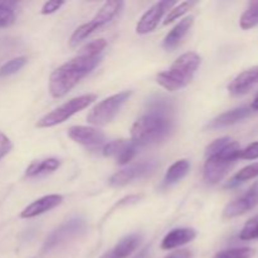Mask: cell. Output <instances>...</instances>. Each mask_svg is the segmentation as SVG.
I'll return each mask as SVG.
<instances>
[{
	"label": "cell",
	"instance_id": "6da1fadb",
	"mask_svg": "<svg viewBox=\"0 0 258 258\" xmlns=\"http://www.w3.org/2000/svg\"><path fill=\"white\" fill-rule=\"evenodd\" d=\"M102 57H88L77 54L75 58L59 66L49 77V93L52 97L60 98L75 88L81 80L90 75L98 64Z\"/></svg>",
	"mask_w": 258,
	"mask_h": 258
},
{
	"label": "cell",
	"instance_id": "7a4b0ae2",
	"mask_svg": "<svg viewBox=\"0 0 258 258\" xmlns=\"http://www.w3.org/2000/svg\"><path fill=\"white\" fill-rule=\"evenodd\" d=\"M171 131V120L161 110L140 116L131 127V140L135 145H150L164 140Z\"/></svg>",
	"mask_w": 258,
	"mask_h": 258
},
{
	"label": "cell",
	"instance_id": "3957f363",
	"mask_svg": "<svg viewBox=\"0 0 258 258\" xmlns=\"http://www.w3.org/2000/svg\"><path fill=\"white\" fill-rule=\"evenodd\" d=\"M202 62L201 55L196 52H188L176 58L169 70L156 76V82L166 91H178L188 86L193 80Z\"/></svg>",
	"mask_w": 258,
	"mask_h": 258
},
{
	"label": "cell",
	"instance_id": "277c9868",
	"mask_svg": "<svg viewBox=\"0 0 258 258\" xmlns=\"http://www.w3.org/2000/svg\"><path fill=\"white\" fill-rule=\"evenodd\" d=\"M239 150H241L239 144L232 140L218 154L208 156L206 164H204V180L212 185L223 180L224 176L228 174L232 166L238 160Z\"/></svg>",
	"mask_w": 258,
	"mask_h": 258
},
{
	"label": "cell",
	"instance_id": "5b68a950",
	"mask_svg": "<svg viewBox=\"0 0 258 258\" xmlns=\"http://www.w3.org/2000/svg\"><path fill=\"white\" fill-rule=\"evenodd\" d=\"M96 98H97V96L93 95V93H88V95L72 98V100L67 101L63 105H60L59 107L54 108L49 113L43 116L35 126L39 128H47L59 125V123L67 121L68 118H71L73 115L80 112V111L87 108L91 103L95 102Z\"/></svg>",
	"mask_w": 258,
	"mask_h": 258
},
{
	"label": "cell",
	"instance_id": "8992f818",
	"mask_svg": "<svg viewBox=\"0 0 258 258\" xmlns=\"http://www.w3.org/2000/svg\"><path fill=\"white\" fill-rule=\"evenodd\" d=\"M131 93H133L131 91H123V92L116 93V95L110 96V97L98 102L88 112L87 121L91 125L95 126H106L112 122V120L116 117L121 107L130 98Z\"/></svg>",
	"mask_w": 258,
	"mask_h": 258
},
{
	"label": "cell",
	"instance_id": "52a82bcc",
	"mask_svg": "<svg viewBox=\"0 0 258 258\" xmlns=\"http://www.w3.org/2000/svg\"><path fill=\"white\" fill-rule=\"evenodd\" d=\"M258 204V181L252 184L242 196L234 199L223 211V217L226 219L236 218L243 216L247 212L252 211Z\"/></svg>",
	"mask_w": 258,
	"mask_h": 258
},
{
	"label": "cell",
	"instance_id": "ba28073f",
	"mask_svg": "<svg viewBox=\"0 0 258 258\" xmlns=\"http://www.w3.org/2000/svg\"><path fill=\"white\" fill-rule=\"evenodd\" d=\"M174 5H176L175 2H168V0L151 5L149 10H146L139 20L138 25H136V33L138 34H148V33L155 30L159 25V22L163 19L166 10H170Z\"/></svg>",
	"mask_w": 258,
	"mask_h": 258
},
{
	"label": "cell",
	"instance_id": "9c48e42d",
	"mask_svg": "<svg viewBox=\"0 0 258 258\" xmlns=\"http://www.w3.org/2000/svg\"><path fill=\"white\" fill-rule=\"evenodd\" d=\"M154 168H155V164L149 163V161L127 166V168L122 169V170L113 174V175L108 179V184H110L111 186H113V188L127 185L128 183H131V181L135 180V179L143 178V176L148 175L150 171L154 170Z\"/></svg>",
	"mask_w": 258,
	"mask_h": 258
},
{
	"label": "cell",
	"instance_id": "30bf717a",
	"mask_svg": "<svg viewBox=\"0 0 258 258\" xmlns=\"http://www.w3.org/2000/svg\"><path fill=\"white\" fill-rule=\"evenodd\" d=\"M68 136L75 143L83 146H98L106 141V136L102 131L88 126H71L68 128Z\"/></svg>",
	"mask_w": 258,
	"mask_h": 258
},
{
	"label": "cell",
	"instance_id": "8fae6325",
	"mask_svg": "<svg viewBox=\"0 0 258 258\" xmlns=\"http://www.w3.org/2000/svg\"><path fill=\"white\" fill-rule=\"evenodd\" d=\"M62 202L63 197L58 196V194H50V196L42 197V198L37 199L33 203H30L28 207H25L22 211V213H20V218H34V217H38L40 214H44L47 212L52 211V209L57 208L58 206L62 204Z\"/></svg>",
	"mask_w": 258,
	"mask_h": 258
},
{
	"label": "cell",
	"instance_id": "7c38bea8",
	"mask_svg": "<svg viewBox=\"0 0 258 258\" xmlns=\"http://www.w3.org/2000/svg\"><path fill=\"white\" fill-rule=\"evenodd\" d=\"M258 85V66L248 68L239 73L228 86V91L233 96H241L251 91Z\"/></svg>",
	"mask_w": 258,
	"mask_h": 258
},
{
	"label": "cell",
	"instance_id": "4fadbf2b",
	"mask_svg": "<svg viewBox=\"0 0 258 258\" xmlns=\"http://www.w3.org/2000/svg\"><path fill=\"white\" fill-rule=\"evenodd\" d=\"M194 23V17H186L181 19L170 32L166 34V37L163 40V48L166 50H173L180 44L181 40L184 39L189 30L191 29Z\"/></svg>",
	"mask_w": 258,
	"mask_h": 258
},
{
	"label": "cell",
	"instance_id": "5bb4252c",
	"mask_svg": "<svg viewBox=\"0 0 258 258\" xmlns=\"http://www.w3.org/2000/svg\"><path fill=\"white\" fill-rule=\"evenodd\" d=\"M252 112L251 107H247V106H241V107L233 108L231 111H227V112L222 113L218 117H216L214 120H212L208 123V128L214 130V128H222L227 127V126L234 125V123L239 122V121L244 120V118L248 117Z\"/></svg>",
	"mask_w": 258,
	"mask_h": 258
},
{
	"label": "cell",
	"instance_id": "9a60e30c",
	"mask_svg": "<svg viewBox=\"0 0 258 258\" xmlns=\"http://www.w3.org/2000/svg\"><path fill=\"white\" fill-rule=\"evenodd\" d=\"M197 237L196 229L193 228H176L169 232L165 237H164L163 242H161V248L166 249H174L178 247L184 246V244L190 243L194 241Z\"/></svg>",
	"mask_w": 258,
	"mask_h": 258
},
{
	"label": "cell",
	"instance_id": "2e32d148",
	"mask_svg": "<svg viewBox=\"0 0 258 258\" xmlns=\"http://www.w3.org/2000/svg\"><path fill=\"white\" fill-rule=\"evenodd\" d=\"M141 242V237L139 234H130L123 237L118 241V243L112 249L103 253L100 258H127L136 251Z\"/></svg>",
	"mask_w": 258,
	"mask_h": 258
},
{
	"label": "cell",
	"instance_id": "e0dca14e",
	"mask_svg": "<svg viewBox=\"0 0 258 258\" xmlns=\"http://www.w3.org/2000/svg\"><path fill=\"white\" fill-rule=\"evenodd\" d=\"M82 227H83V222L80 221V219H73V221H70L68 223L63 224L59 229H57V231L49 237V239H47L45 247H47V248H50V247L59 243L62 239H66L67 237H71V236H75L78 231H81Z\"/></svg>",
	"mask_w": 258,
	"mask_h": 258
},
{
	"label": "cell",
	"instance_id": "ac0fdd59",
	"mask_svg": "<svg viewBox=\"0 0 258 258\" xmlns=\"http://www.w3.org/2000/svg\"><path fill=\"white\" fill-rule=\"evenodd\" d=\"M123 7V2L120 0H110V2H106L102 7L98 9L97 14L93 17V19L97 20L101 24V27H105L106 24L112 22V19H115L118 15V13L121 12Z\"/></svg>",
	"mask_w": 258,
	"mask_h": 258
},
{
	"label": "cell",
	"instance_id": "d6986e66",
	"mask_svg": "<svg viewBox=\"0 0 258 258\" xmlns=\"http://www.w3.org/2000/svg\"><path fill=\"white\" fill-rule=\"evenodd\" d=\"M60 166V161L58 159L49 158L42 161H33L25 170V175L28 178H34V176L43 175V174H49L57 170Z\"/></svg>",
	"mask_w": 258,
	"mask_h": 258
},
{
	"label": "cell",
	"instance_id": "ffe728a7",
	"mask_svg": "<svg viewBox=\"0 0 258 258\" xmlns=\"http://www.w3.org/2000/svg\"><path fill=\"white\" fill-rule=\"evenodd\" d=\"M189 170H190V163L186 159H180V160L175 161L168 169L165 178H164V183H165V185H171V184L178 183L181 179L185 178Z\"/></svg>",
	"mask_w": 258,
	"mask_h": 258
},
{
	"label": "cell",
	"instance_id": "44dd1931",
	"mask_svg": "<svg viewBox=\"0 0 258 258\" xmlns=\"http://www.w3.org/2000/svg\"><path fill=\"white\" fill-rule=\"evenodd\" d=\"M101 28L102 27H101L100 23L95 19H92L91 22L80 25L78 28H76V30L72 33V35H71L70 45L72 48L77 47L78 43H81L82 40H85L88 35H91L92 33H95L96 30L101 29Z\"/></svg>",
	"mask_w": 258,
	"mask_h": 258
},
{
	"label": "cell",
	"instance_id": "7402d4cb",
	"mask_svg": "<svg viewBox=\"0 0 258 258\" xmlns=\"http://www.w3.org/2000/svg\"><path fill=\"white\" fill-rule=\"evenodd\" d=\"M258 176V161L257 163L251 164V165L244 166L243 169L238 171L237 174H234L232 176L231 180L226 184V188H234V186L239 185V184L244 183V181L252 180V179L257 178Z\"/></svg>",
	"mask_w": 258,
	"mask_h": 258
},
{
	"label": "cell",
	"instance_id": "603a6c76",
	"mask_svg": "<svg viewBox=\"0 0 258 258\" xmlns=\"http://www.w3.org/2000/svg\"><path fill=\"white\" fill-rule=\"evenodd\" d=\"M239 27L243 30H249L258 27V2H251L243 14L239 18Z\"/></svg>",
	"mask_w": 258,
	"mask_h": 258
},
{
	"label": "cell",
	"instance_id": "cb8c5ba5",
	"mask_svg": "<svg viewBox=\"0 0 258 258\" xmlns=\"http://www.w3.org/2000/svg\"><path fill=\"white\" fill-rule=\"evenodd\" d=\"M106 47H107V40L100 38V39L92 40L88 44L83 45L78 54L88 55V57H102V53L106 49Z\"/></svg>",
	"mask_w": 258,
	"mask_h": 258
},
{
	"label": "cell",
	"instance_id": "d4e9b609",
	"mask_svg": "<svg viewBox=\"0 0 258 258\" xmlns=\"http://www.w3.org/2000/svg\"><path fill=\"white\" fill-rule=\"evenodd\" d=\"M13 7V3L0 2V28H8L14 24L17 15Z\"/></svg>",
	"mask_w": 258,
	"mask_h": 258
},
{
	"label": "cell",
	"instance_id": "484cf974",
	"mask_svg": "<svg viewBox=\"0 0 258 258\" xmlns=\"http://www.w3.org/2000/svg\"><path fill=\"white\" fill-rule=\"evenodd\" d=\"M194 5H196L194 2H183L180 3V4H176L175 7L171 8L169 14L166 15L165 20H164V25H169L170 23L175 22L176 19L181 18L185 13H188L189 10H190V8L194 7Z\"/></svg>",
	"mask_w": 258,
	"mask_h": 258
},
{
	"label": "cell",
	"instance_id": "4316f807",
	"mask_svg": "<svg viewBox=\"0 0 258 258\" xmlns=\"http://www.w3.org/2000/svg\"><path fill=\"white\" fill-rule=\"evenodd\" d=\"M27 57H17L8 60L7 63H4V64L0 67V77H7V76L14 75L18 71L22 70V68L27 64Z\"/></svg>",
	"mask_w": 258,
	"mask_h": 258
},
{
	"label": "cell",
	"instance_id": "83f0119b",
	"mask_svg": "<svg viewBox=\"0 0 258 258\" xmlns=\"http://www.w3.org/2000/svg\"><path fill=\"white\" fill-rule=\"evenodd\" d=\"M254 249L249 247H239V248H229L218 252L213 258H252L254 256Z\"/></svg>",
	"mask_w": 258,
	"mask_h": 258
},
{
	"label": "cell",
	"instance_id": "f1b7e54d",
	"mask_svg": "<svg viewBox=\"0 0 258 258\" xmlns=\"http://www.w3.org/2000/svg\"><path fill=\"white\" fill-rule=\"evenodd\" d=\"M239 239H242V241L258 239V214L247 221L242 231L239 232Z\"/></svg>",
	"mask_w": 258,
	"mask_h": 258
},
{
	"label": "cell",
	"instance_id": "f546056e",
	"mask_svg": "<svg viewBox=\"0 0 258 258\" xmlns=\"http://www.w3.org/2000/svg\"><path fill=\"white\" fill-rule=\"evenodd\" d=\"M131 144V141L128 140H115L111 141V143H107L102 149V154L105 156H115L117 158L126 148Z\"/></svg>",
	"mask_w": 258,
	"mask_h": 258
},
{
	"label": "cell",
	"instance_id": "4dcf8cb0",
	"mask_svg": "<svg viewBox=\"0 0 258 258\" xmlns=\"http://www.w3.org/2000/svg\"><path fill=\"white\" fill-rule=\"evenodd\" d=\"M231 141H232L231 138H221V139H217V140H214L211 145L207 146V149H206L207 158H208V156L214 155V154H218L219 151L223 150V149L226 148V146L228 145Z\"/></svg>",
	"mask_w": 258,
	"mask_h": 258
},
{
	"label": "cell",
	"instance_id": "1f68e13d",
	"mask_svg": "<svg viewBox=\"0 0 258 258\" xmlns=\"http://www.w3.org/2000/svg\"><path fill=\"white\" fill-rule=\"evenodd\" d=\"M135 155H136V145L131 141L130 145H128L127 148H126L125 150H123L117 158H116V163H117L118 165H126V164H128L134 158H135Z\"/></svg>",
	"mask_w": 258,
	"mask_h": 258
},
{
	"label": "cell",
	"instance_id": "d6a6232c",
	"mask_svg": "<svg viewBox=\"0 0 258 258\" xmlns=\"http://www.w3.org/2000/svg\"><path fill=\"white\" fill-rule=\"evenodd\" d=\"M256 160L258 159V141L249 144L247 148L241 149L238 154V160Z\"/></svg>",
	"mask_w": 258,
	"mask_h": 258
},
{
	"label": "cell",
	"instance_id": "836d02e7",
	"mask_svg": "<svg viewBox=\"0 0 258 258\" xmlns=\"http://www.w3.org/2000/svg\"><path fill=\"white\" fill-rule=\"evenodd\" d=\"M12 149H13V144L12 141H10V139L8 138L5 134H3L2 131H0V160L4 159L5 156L12 151Z\"/></svg>",
	"mask_w": 258,
	"mask_h": 258
},
{
	"label": "cell",
	"instance_id": "e575fe53",
	"mask_svg": "<svg viewBox=\"0 0 258 258\" xmlns=\"http://www.w3.org/2000/svg\"><path fill=\"white\" fill-rule=\"evenodd\" d=\"M64 5V2H58V0H50V2H47L44 3V5L42 7V10H40V13H42L43 15H48V14H53V13H55L57 10H59L60 8Z\"/></svg>",
	"mask_w": 258,
	"mask_h": 258
},
{
	"label": "cell",
	"instance_id": "d590c367",
	"mask_svg": "<svg viewBox=\"0 0 258 258\" xmlns=\"http://www.w3.org/2000/svg\"><path fill=\"white\" fill-rule=\"evenodd\" d=\"M165 258H193V254H191V252L188 251V249H180V251L173 252V253L169 254V256Z\"/></svg>",
	"mask_w": 258,
	"mask_h": 258
},
{
	"label": "cell",
	"instance_id": "8d00e7d4",
	"mask_svg": "<svg viewBox=\"0 0 258 258\" xmlns=\"http://www.w3.org/2000/svg\"><path fill=\"white\" fill-rule=\"evenodd\" d=\"M251 108H252V110H256V111H258V95H257V97L254 98V100H253V102H252Z\"/></svg>",
	"mask_w": 258,
	"mask_h": 258
}]
</instances>
